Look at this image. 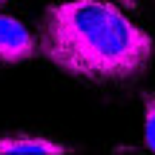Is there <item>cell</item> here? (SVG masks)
<instances>
[{
  "instance_id": "3957f363",
  "label": "cell",
  "mask_w": 155,
  "mask_h": 155,
  "mask_svg": "<svg viewBox=\"0 0 155 155\" xmlns=\"http://www.w3.org/2000/svg\"><path fill=\"white\" fill-rule=\"evenodd\" d=\"M69 147L38 135H3L0 138V155H63Z\"/></svg>"
},
{
  "instance_id": "6da1fadb",
  "label": "cell",
  "mask_w": 155,
  "mask_h": 155,
  "mask_svg": "<svg viewBox=\"0 0 155 155\" xmlns=\"http://www.w3.org/2000/svg\"><path fill=\"white\" fill-rule=\"evenodd\" d=\"M38 46L58 69L89 81H132L152 58L150 35L98 0L49 6Z\"/></svg>"
},
{
  "instance_id": "277c9868",
  "label": "cell",
  "mask_w": 155,
  "mask_h": 155,
  "mask_svg": "<svg viewBox=\"0 0 155 155\" xmlns=\"http://www.w3.org/2000/svg\"><path fill=\"white\" fill-rule=\"evenodd\" d=\"M144 141L147 147L155 152V95H144Z\"/></svg>"
},
{
  "instance_id": "7a4b0ae2",
  "label": "cell",
  "mask_w": 155,
  "mask_h": 155,
  "mask_svg": "<svg viewBox=\"0 0 155 155\" xmlns=\"http://www.w3.org/2000/svg\"><path fill=\"white\" fill-rule=\"evenodd\" d=\"M38 55V43L17 17L0 15V63H23Z\"/></svg>"
},
{
  "instance_id": "8992f818",
  "label": "cell",
  "mask_w": 155,
  "mask_h": 155,
  "mask_svg": "<svg viewBox=\"0 0 155 155\" xmlns=\"http://www.w3.org/2000/svg\"><path fill=\"white\" fill-rule=\"evenodd\" d=\"M0 3H6V0H0Z\"/></svg>"
},
{
  "instance_id": "5b68a950",
  "label": "cell",
  "mask_w": 155,
  "mask_h": 155,
  "mask_svg": "<svg viewBox=\"0 0 155 155\" xmlns=\"http://www.w3.org/2000/svg\"><path fill=\"white\" fill-rule=\"evenodd\" d=\"M118 3H124V6H135V0H118Z\"/></svg>"
}]
</instances>
